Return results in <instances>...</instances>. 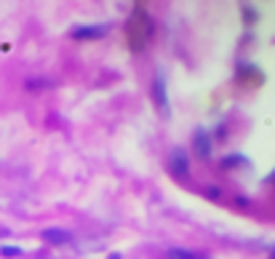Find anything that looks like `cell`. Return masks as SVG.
Listing matches in <instances>:
<instances>
[{
  "mask_svg": "<svg viewBox=\"0 0 275 259\" xmlns=\"http://www.w3.org/2000/svg\"><path fill=\"white\" fill-rule=\"evenodd\" d=\"M195 155L198 158H209L211 155V136L206 131H198L195 134Z\"/></svg>",
  "mask_w": 275,
  "mask_h": 259,
  "instance_id": "obj_6",
  "label": "cell"
},
{
  "mask_svg": "<svg viewBox=\"0 0 275 259\" xmlns=\"http://www.w3.org/2000/svg\"><path fill=\"white\" fill-rule=\"evenodd\" d=\"M169 259H200V256L193 254V251H185V249H171L169 251Z\"/></svg>",
  "mask_w": 275,
  "mask_h": 259,
  "instance_id": "obj_7",
  "label": "cell"
},
{
  "mask_svg": "<svg viewBox=\"0 0 275 259\" xmlns=\"http://www.w3.org/2000/svg\"><path fill=\"white\" fill-rule=\"evenodd\" d=\"M43 241H49V243H56V246H62V243H70L73 241V232H67V230H43Z\"/></svg>",
  "mask_w": 275,
  "mask_h": 259,
  "instance_id": "obj_5",
  "label": "cell"
},
{
  "mask_svg": "<svg viewBox=\"0 0 275 259\" xmlns=\"http://www.w3.org/2000/svg\"><path fill=\"white\" fill-rule=\"evenodd\" d=\"M152 99H155V104H158V110L163 112V117H169V97H166V83H163V78L161 75H155V80H152Z\"/></svg>",
  "mask_w": 275,
  "mask_h": 259,
  "instance_id": "obj_3",
  "label": "cell"
},
{
  "mask_svg": "<svg viewBox=\"0 0 275 259\" xmlns=\"http://www.w3.org/2000/svg\"><path fill=\"white\" fill-rule=\"evenodd\" d=\"M241 160H243L241 155H233V158H224V166H230V169H233V166H238V163H241Z\"/></svg>",
  "mask_w": 275,
  "mask_h": 259,
  "instance_id": "obj_10",
  "label": "cell"
},
{
  "mask_svg": "<svg viewBox=\"0 0 275 259\" xmlns=\"http://www.w3.org/2000/svg\"><path fill=\"white\" fill-rule=\"evenodd\" d=\"M75 40H102L107 35V25H80L70 30Z\"/></svg>",
  "mask_w": 275,
  "mask_h": 259,
  "instance_id": "obj_2",
  "label": "cell"
},
{
  "mask_svg": "<svg viewBox=\"0 0 275 259\" xmlns=\"http://www.w3.org/2000/svg\"><path fill=\"white\" fill-rule=\"evenodd\" d=\"M0 254H3V256H19L21 249H19V246H3V249H0Z\"/></svg>",
  "mask_w": 275,
  "mask_h": 259,
  "instance_id": "obj_8",
  "label": "cell"
},
{
  "mask_svg": "<svg viewBox=\"0 0 275 259\" xmlns=\"http://www.w3.org/2000/svg\"><path fill=\"white\" fill-rule=\"evenodd\" d=\"M169 169H171L174 176H187V171H190V160H187V155H185V150H174V152H171Z\"/></svg>",
  "mask_w": 275,
  "mask_h": 259,
  "instance_id": "obj_4",
  "label": "cell"
},
{
  "mask_svg": "<svg viewBox=\"0 0 275 259\" xmlns=\"http://www.w3.org/2000/svg\"><path fill=\"white\" fill-rule=\"evenodd\" d=\"M128 43H131V49L134 51H142V49H147V43L152 40V32H155V25H152V19L145 8H136L134 11V16L128 19Z\"/></svg>",
  "mask_w": 275,
  "mask_h": 259,
  "instance_id": "obj_1",
  "label": "cell"
},
{
  "mask_svg": "<svg viewBox=\"0 0 275 259\" xmlns=\"http://www.w3.org/2000/svg\"><path fill=\"white\" fill-rule=\"evenodd\" d=\"M51 86V80H27V88H45Z\"/></svg>",
  "mask_w": 275,
  "mask_h": 259,
  "instance_id": "obj_9",
  "label": "cell"
}]
</instances>
